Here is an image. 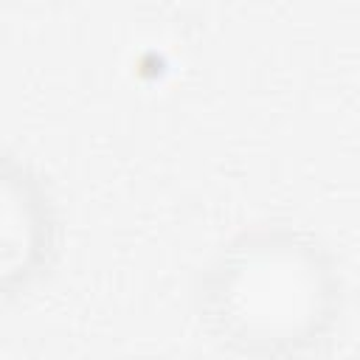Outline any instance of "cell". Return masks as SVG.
I'll use <instances>...</instances> for the list:
<instances>
[{"instance_id":"obj_1","label":"cell","mask_w":360,"mask_h":360,"mask_svg":"<svg viewBox=\"0 0 360 360\" xmlns=\"http://www.w3.org/2000/svg\"><path fill=\"white\" fill-rule=\"evenodd\" d=\"M335 292V270L312 236L292 228H256L211 259L200 281V309L231 349L276 360L323 335Z\"/></svg>"},{"instance_id":"obj_2","label":"cell","mask_w":360,"mask_h":360,"mask_svg":"<svg viewBox=\"0 0 360 360\" xmlns=\"http://www.w3.org/2000/svg\"><path fill=\"white\" fill-rule=\"evenodd\" d=\"M56 219L28 166L0 152V298L25 290L51 262Z\"/></svg>"}]
</instances>
